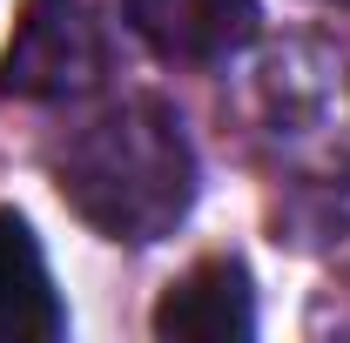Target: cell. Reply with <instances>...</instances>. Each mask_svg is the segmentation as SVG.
<instances>
[{"mask_svg":"<svg viewBox=\"0 0 350 343\" xmlns=\"http://www.w3.org/2000/svg\"><path fill=\"white\" fill-rule=\"evenodd\" d=\"M155 337H182V343H243V337H256L250 269L236 256H202L196 269H182L162 290V303H155Z\"/></svg>","mask_w":350,"mask_h":343,"instance_id":"4","label":"cell"},{"mask_svg":"<svg viewBox=\"0 0 350 343\" xmlns=\"http://www.w3.org/2000/svg\"><path fill=\"white\" fill-rule=\"evenodd\" d=\"M129 27L175 68H216L256 41V0H129Z\"/></svg>","mask_w":350,"mask_h":343,"instance_id":"3","label":"cell"},{"mask_svg":"<svg viewBox=\"0 0 350 343\" xmlns=\"http://www.w3.org/2000/svg\"><path fill=\"white\" fill-rule=\"evenodd\" d=\"M54 182L61 202L108 243H162L196 202V155L169 108L135 94L68 135Z\"/></svg>","mask_w":350,"mask_h":343,"instance_id":"1","label":"cell"},{"mask_svg":"<svg viewBox=\"0 0 350 343\" xmlns=\"http://www.w3.org/2000/svg\"><path fill=\"white\" fill-rule=\"evenodd\" d=\"M330 7H350V0H330Z\"/></svg>","mask_w":350,"mask_h":343,"instance_id":"6","label":"cell"},{"mask_svg":"<svg viewBox=\"0 0 350 343\" xmlns=\"http://www.w3.org/2000/svg\"><path fill=\"white\" fill-rule=\"evenodd\" d=\"M108 74V34L81 0H27L0 54V94L14 101H81Z\"/></svg>","mask_w":350,"mask_h":343,"instance_id":"2","label":"cell"},{"mask_svg":"<svg viewBox=\"0 0 350 343\" xmlns=\"http://www.w3.org/2000/svg\"><path fill=\"white\" fill-rule=\"evenodd\" d=\"M61 330H68V310L54 297L34 229L14 209H0V343H47Z\"/></svg>","mask_w":350,"mask_h":343,"instance_id":"5","label":"cell"}]
</instances>
